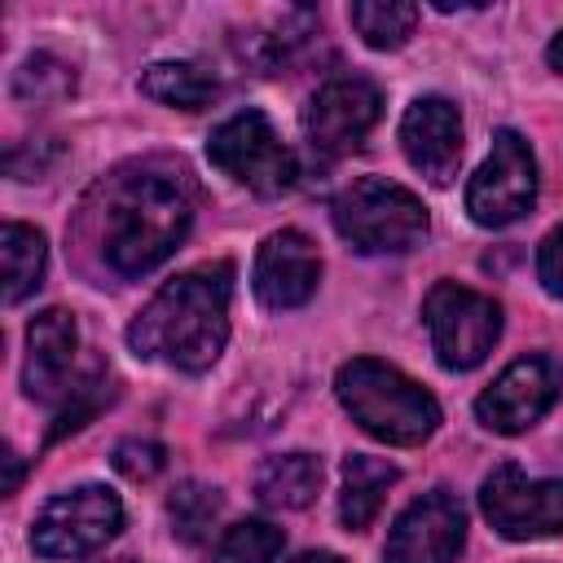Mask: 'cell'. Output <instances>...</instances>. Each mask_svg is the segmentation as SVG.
<instances>
[{"mask_svg": "<svg viewBox=\"0 0 563 563\" xmlns=\"http://www.w3.org/2000/svg\"><path fill=\"white\" fill-rule=\"evenodd\" d=\"M110 563H136V559H110Z\"/></svg>", "mask_w": 563, "mask_h": 563, "instance_id": "f1b7e54d", "label": "cell"}, {"mask_svg": "<svg viewBox=\"0 0 563 563\" xmlns=\"http://www.w3.org/2000/svg\"><path fill=\"white\" fill-rule=\"evenodd\" d=\"M537 277L554 299H563V229L545 233V242L537 246Z\"/></svg>", "mask_w": 563, "mask_h": 563, "instance_id": "d4e9b609", "label": "cell"}, {"mask_svg": "<svg viewBox=\"0 0 563 563\" xmlns=\"http://www.w3.org/2000/svg\"><path fill=\"white\" fill-rule=\"evenodd\" d=\"M378 114H383V92L365 75H334L312 92L303 110V132L321 154H352L361 150Z\"/></svg>", "mask_w": 563, "mask_h": 563, "instance_id": "8fae6325", "label": "cell"}, {"mask_svg": "<svg viewBox=\"0 0 563 563\" xmlns=\"http://www.w3.org/2000/svg\"><path fill=\"white\" fill-rule=\"evenodd\" d=\"M0 251H4V303H22L44 282L48 242H44L40 229L9 220L4 233H0Z\"/></svg>", "mask_w": 563, "mask_h": 563, "instance_id": "d6986e66", "label": "cell"}, {"mask_svg": "<svg viewBox=\"0 0 563 563\" xmlns=\"http://www.w3.org/2000/svg\"><path fill=\"white\" fill-rule=\"evenodd\" d=\"M194 198L180 176L141 172L119 176L101 207V255L119 277H141L158 268L189 233Z\"/></svg>", "mask_w": 563, "mask_h": 563, "instance_id": "7a4b0ae2", "label": "cell"}, {"mask_svg": "<svg viewBox=\"0 0 563 563\" xmlns=\"http://www.w3.org/2000/svg\"><path fill=\"white\" fill-rule=\"evenodd\" d=\"M563 391V356L554 352H532L510 361L475 400V413L488 431L497 435H519L537 418L550 413V405Z\"/></svg>", "mask_w": 563, "mask_h": 563, "instance_id": "9c48e42d", "label": "cell"}, {"mask_svg": "<svg viewBox=\"0 0 563 563\" xmlns=\"http://www.w3.org/2000/svg\"><path fill=\"white\" fill-rule=\"evenodd\" d=\"M466 541V510L449 488H431L400 510L387 532V563H453Z\"/></svg>", "mask_w": 563, "mask_h": 563, "instance_id": "7c38bea8", "label": "cell"}, {"mask_svg": "<svg viewBox=\"0 0 563 563\" xmlns=\"http://www.w3.org/2000/svg\"><path fill=\"white\" fill-rule=\"evenodd\" d=\"M75 92V70L53 53H31L13 70V101L18 106H53Z\"/></svg>", "mask_w": 563, "mask_h": 563, "instance_id": "44dd1931", "label": "cell"}, {"mask_svg": "<svg viewBox=\"0 0 563 563\" xmlns=\"http://www.w3.org/2000/svg\"><path fill=\"white\" fill-rule=\"evenodd\" d=\"M400 479V471L387 462V457H374V453H347L343 457V493H339V519L343 528L361 532L369 528V519L378 515L387 488Z\"/></svg>", "mask_w": 563, "mask_h": 563, "instance_id": "2e32d148", "label": "cell"}, {"mask_svg": "<svg viewBox=\"0 0 563 563\" xmlns=\"http://www.w3.org/2000/svg\"><path fill=\"white\" fill-rule=\"evenodd\" d=\"M4 462H9V484H4V488L13 493V488H18V475H22V466H18V457H13V453H4Z\"/></svg>", "mask_w": 563, "mask_h": 563, "instance_id": "83f0119b", "label": "cell"}, {"mask_svg": "<svg viewBox=\"0 0 563 563\" xmlns=\"http://www.w3.org/2000/svg\"><path fill=\"white\" fill-rule=\"evenodd\" d=\"M163 466H167V449L158 440H123V444H114V471L136 479V484L154 479Z\"/></svg>", "mask_w": 563, "mask_h": 563, "instance_id": "cb8c5ba5", "label": "cell"}, {"mask_svg": "<svg viewBox=\"0 0 563 563\" xmlns=\"http://www.w3.org/2000/svg\"><path fill=\"white\" fill-rule=\"evenodd\" d=\"M141 92L158 106H176V110H207L220 97V84L211 70H202L198 62H154L141 75Z\"/></svg>", "mask_w": 563, "mask_h": 563, "instance_id": "ac0fdd59", "label": "cell"}, {"mask_svg": "<svg viewBox=\"0 0 563 563\" xmlns=\"http://www.w3.org/2000/svg\"><path fill=\"white\" fill-rule=\"evenodd\" d=\"M295 563H343L339 554H330V550H308V554H299Z\"/></svg>", "mask_w": 563, "mask_h": 563, "instance_id": "4316f807", "label": "cell"}, {"mask_svg": "<svg viewBox=\"0 0 563 563\" xmlns=\"http://www.w3.org/2000/svg\"><path fill=\"white\" fill-rule=\"evenodd\" d=\"M123 528V501L106 484H79L44 501L31 523V550L44 559H84L114 541Z\"/></svg>", "mask_w": 563, "mask_h": 563, "instance_id": "52a82bcc", "label": "cell"}, {"mask_svg": "<svg viewBox=\"0 0 563 563\" xmlns=\"http://www.w3.org/2000/svg\"><path fill=\"white\" fill-rule=\"evenodd\" d=\"M422 321L431 334V352L444 369H475L501 339L497 299H488L471 286H457V282H435L427 290Z\"/></svg>", "mask_w": 563, "mask_h": 563, "instance_id": "5b68a950", "label": "cell"}, {"mask_svg": "<svg viewBox=\"0 0 563 563\" xmlns=\"http://www.w3.org/2000/svg\"><path fill=\"white\" fill-rule=\"evenodd\" d=\"M75 347L79 330L66 308H44L26 325V365H22V387L31 400H62L70 369H75Z\"/></svg>", "mask_w": 563, "mask_h": 563, "instance_id": "9a60e30c", "label": "cell"}, {"mask_svg": "<svg viewBox=\"0 0 563 563\" xmlns=\"http://www.w3.org/2000/svg\"><path fill=\"white\" fill-rule=\"evenodd\" d=\"M532 202H537V158H532V145L515 128H501L493 136L488 158L479 163V172L466 185V211H471L475 224L501 229V224H515L519 216H528Z\"/></svg>", "mask_w": 563, "mask_h": 563, "instance_id": "ba28073f", "label": "cell"}, {"mask_svg": "<svg viewBox=\"0 0 563 563\" xmlns=\"http://www.w3.org/2000/svg\"><path fill=\"white\" fill-rule=\"evenodd\" d=\"M229 295L233 264L224 260L176 273L128 325L132 352L185 374L211 369L229 343Z\"/></svg>", "mask_w": 563, "mask_h": 563, "instance_id": "6da1fadb", "label": "cell"}, {"mask_svg": "<svg viewBox=\"0 0 563 563\" xmlns=\"http://www.w3.org/2000/svg\"><path fill=\"white\" fill-rule=\"evenodd\" d=\"M334 391H339V405L352 413V422L383 444L413 449L431 440L440 427L435 396L387 361L352 356L347 365H339Z\"/></svg>", "mask_w": 563, "mask_h": 563, "instance_id": "3957f363", "label": "cell"}, {"mask_svg": "<svg viewBox=\"0 0 563 563\" xmlns=\"http://www.w3.org/2000/svg\"><path fill=\"white\" fill-rule=\"evenodd\" d=\"M321 488V457L312 453H273L255 471V497L273 510H303Z\"/></svg>", "mask_w": 563, "mask_h": 563, "instance_id": "e0dca14e", "label": "cell"}, {"mask_svg": "<svg viewBox=\"0 0 563 563\" xmlns=\"http://www.w3.org/2000/svg\"><path fill=\"white\" fill-rule=\"evenodd\" d=\"M545 62H550L554 70H563V31L550 40V48H545Z\"/></svg>", "mask_w": 563, "mask_h": 563, "instance_id": "484cf974", "label": "cell"}, {"mask_svg": "<svg viewBox=\"0 0 563 563\" xmlns=\"http://www.w3.org/2000/svg\"><path fill=\"white\" fill-rule=\"evenodd\" d=\"M220 493L216 488H207V484H180L176 493H172V501H167V515H172V532L185 541V545H194V541H202L207 532H211V523L220 519Z\"/></svg>", "mask_w": 563, "mask_h": 563, "instance_id": "603a6c76", "label": "cell"}, {"mask_svg": "<svg viewBox=\"0 0 563 563\" xmlns=\"http://www.w3.org/2000/svg\"><path fill=\"white\" fill-rule=\"evenodd\" d=\"M330 216H334L339 238L365 255H400L427 238L422 198L387 176H361L343 185Z\"/></svg>", "mask_w": 563, "mask_h": 563, "instance_id": "277c9868", "label": "cell"}, {"mask_svg": "<svg viewBox=\"0 0 563 563\" xmlns=\"http://www.w3.org/2000/svg\"><path fill=\"white\" fill-rule=\"evenodd\" d=\"M484 519L506 541H541L563 532V479H528L515 462H501L479 488Z\"/></svg>", "mask_w": 563, "mask_h": 563, "instance_id": "30bf717a", "label": "cell"}, {"mask_svg": "<svg viewBox=\"0 0 563 563\" xmlns=\"http://www.w3.org/2000/svg\"><path fill=\"white\" fill-rule=\"evenodd\" d=\"M400 150L405 158L435 185L453 180L462 158V119L449 97H418L400 119Z\"/></svg>", "mask_w": 563, "mask_h": 563, "instance_id": "5bb4252c", "label": "cell"}, {"mask_svg": "<svg viewBox=\"0 0 563 563\" xmlns=\"http://www.w3.org/2000/svg\"><path fill=\"white\" fill-rule=\"evenodd\" d=\"M352 26L369 48H400L418 26V4L405 0H361L352 4Z\"/></svg>", "mask_w": 563, "mask_h": 563, "instance_id": "ffe728a7", "label": "cell"}, {"mask_svg": "<svg viewBox=\"0 0 563 563\" xmlns=\"http://www.w3.org/2000/svg\"><path fill=\"white\" fill-rule=\"evenodd\" d=\"M207 158L229 180H238L264 198L286 194L295 185V154L277 136V128L268 123L264 110H238L233 119H224L207 141Z\"/></svg>", "mask_w": 563, "mask_h": 563, "instance_id": "8992f818", "label": "cell"}, {"mask_svg": "<svg viewBox=\"0 0 563 563\" xmlns=\"http://www.w3.org/2000/svg\"><path fill=\"white\" fill-rule=\"evenodd\" d=\"M282 545H286L282 528H273L268 519H242L216 541L207 563H273Z\"/></svg>", "mask_w": 563, "mask_h": 563, "instance_id": "7402d4cb", "label": "cell"}, {"mask_svg": "<svg viewBox=\"0 0 563 563\" xmlns=\"http://www.w3.org/2000/svg\"><path fill=\"white\" fill-rule=\"evenodd\" d=\"M317 282H321V255L299 229H277L260 242L251 286L264 308H273V312L299 308L312 299Z\"/></svg>", "mask_w": 563, "mask_h": 563, "instance_id": "4fadbf2b", "label": "cell"}]
</instances>
